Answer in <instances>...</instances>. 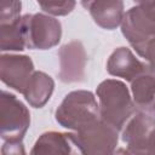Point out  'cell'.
<instances>
[{"instance_id":"6da1fadb","label":"cell","mask_w":155,"mask_h":155,"mask_svg":"<svg viewBox=\"0 0 155 155\" xmlns=\"http://www.w3.org/2000/svg\"><path fill=\"white\" fill-rule=\"evenodd\" d=\"M96 94L99 117L117 131H122L126 122L137 111L126 84L116 79H107L97 86Z\"/></svg>"},{"instance_id":"7a4b0ae2","label":"cell","mask_w":155,"mask_h":155,"mask_svg":"<svg viewBox=\"0 0 155 155\" xmlns=\"http://www.w3.org/2000/svg\"><path fill=\"white\" fill-rule=\"evenodd\" d=\"M54 119L62 127L78 131L101 119L99 105L91 91H71L56 109Z\"/></svg>"},{"instance_id":"3957f363","label":"cell","mask_w":155,"mask_h":155,"mask_svg":"<svg viewBox=\"0 0 155 155\" xmlns=\"http://www.w3.org/2000/svg\"><path fill=\"white\" fill-rule=\"evenodd\" d=\"M121 31L137 54L144 58L149 42L155 38V11L138 5L131 7L124 15Z\"/></svg>"},{"instance_id":"277c9868","label":"cell","mask_w":155,"mask_h":155,"mask_svg":"<svg viewBox=\"0 0 155 155\" xmlns=\"http://www.w3.org/2000/svg\"><path fill=\"white\" fill-rule=\"evenodd\" d=\"M30 126L28 108L12 93L0 96V136L4 142H22Z\"/></svg>"},{"instance_id":"5b68a950","label":"cell","mask_w":155,"mask_h":155,"mask_svg":"<svg viewBox=\"0 0 155 155\" xmlns=\"http://www.w3.org/2000/svg\"><path fill=\"white\" fill-rule=\"evenodd\" d=\"M25 47L29 50H48L57 46L62 38V24L54 16L34 13L22 16Z\"/></svg>"},{"instance_id":"8992f818","label":"cell","mask_w":155,"mask_h":155,"mask_svg":"<svg viewBox=\"0 0 155 155\" xmlns=\"http://www.w3.org/2000/svg\"><path fill=\"white\" fill-rule=\"evenodd\" d=\"M71 137L81 154H113L119 142V131L98 119L71 133Z\"/></svg>"},{"instance_id":"52a82bcc","label":"cell","mask_w":155,"mask_h":155,"mask_svg":"<svg viewBox=\"0 0 155 155\" xmlns=\"http://www.w3.org/2000/svg\"><path fill=\"white\" fill-rule=\"evenodd\" d=\"M122 142L131 154H153L155 142V116L137 110L122 128Z\"/></svg>"},{"instance_id":"ba28073f","label":"cell","mask_w":155,"mask_h":155,"mask_svg":"<svg viewBox=\"0 0 155 155\" xmlns=\"http://www.w3.org/2000/svg\"><path fill=\"white\" fill-rule=\"evenodd\" d=\"M58 79L64 84L81 82L85 79L87 53L81 41L73 40L58 50Z\"/></svg>"},{"instance_id":"9c48e42d","label":"cell","mask_w":155,"mask_h":155,"mask_svg":"<svg viewBox=\"0 0 155 155\" xmlns=\"http://www.w3.org/2000/svg\"><path fill=\"white\" fill-rule=\"evenodd\" d=\"M34 71V63L29 56L2 53L0 57V79L18 93L23 94Z\"/></svg>"},{"instance_id":"30bf717a","label":"cell","mask_w":155,"mask_h":155,"mask_svg":"<svg viewBox=\"0 0 155 155\" xmlns=\"http://www.w3.org/2000/svg\"><path fill=\"white\" fill-rule=\"evenodd\" d=\"M150 69L148 62L145 63L136 58L133 52L125 46L114 50L107 61V71L109 75L121 78L128 82Z\"/></svg>"},{"instance_id":"8fae6325","label":"cell","mask_w":155,"mask_h":155,"mask_svg":"<svg viewBox=\"0 0 155 155\" xmlns=\"http://www.w3.org/2000/svg\"><path fill=\"white\" fill-rule=\"evenodd\" d=\"M81 5L98 27L114 30L121 25L125 15L124 0H81Z\"/></svg>"},{"instance_id":"7c38bea8","label":"cell","mask_w":155,"mask_h":155,"mask_svg":"<svg viewBox=\"0 0 155 155\" xmlns=\"http://www.w3.org/2000/svg\"><path fill=\"white\" fill-rule=\"evenodd\" d=\"M131 92L137 110L155 116V71L153 69L131 81Z\"/></svg>"},{"instance_id":"4fadbf2b","label":"cell","mask_w":155,"mask_h":155,"mask_svg":"<svg viewBox=\"0 0 155 155\" xmlns=\"http://www.w3.org/2000/svg\"><path fill=\"white\" fill-rule=\"evenodd\" d=\"M76 148L71 133L48 131L42 133L35 142L30 154L33 155H44V154H73L76 153Z\"/></svg>"},{"instance_id":"5bb4252c","label":"cell","mask_w":155,"mask_h":155,"mask_svg":"<svg viewBox=\"0 0 155 155\" xmlns=\"http://www.w3.org/2000/svg\"><path fill=\"white\" fill-rule=\"evenodd\" d=\"M54 90L53 79L44 71H34L23 96L33 108H42L51 98Z\"/></svg>"},{"instance_id":"9a60e30c","label":"cell","mask_w":155,"mask_h":155,"mask_svg":"<svg viewBox=\"0 0 155 155\" xmlns=\"http://www.w3.org/2000/svg\"><path fill=\"white\" fill-rule=\"evenodd\" d=\"M25 47L24 30L22 17L13 23L0 24V50L5 51H23Z\"/></svg>"},{"instance_id":"2e32d148","label":"cell","mask_w":155,"mask_h":155,"mask_svg":"<svg viewBox=\"0 0 155 155\" xmlns=\"http://www.w3.org/2000/svg\"><path fill=\"white\" fill-rule=\"evenodd\" d=\"M36 1L42 11L54 17H62L69 15L75 8L76 5L75 0H36Z\"/></svg>"},{"instance_id":"e0dca14e","label":"cell","mask_w":155,"mask_h":155,"mask_svg":"<svg viewBox=\"0 0 155 155\" xmlns=\"http://www.w3.org/2000/svg\"><path fill=\"white\" fill-rule=\"evenodd\" d=\"M21 10V0H0V24H8L19 19L22 17Z\"/></svg>"},{"instance_id":"ac0fdd59","label":"cell","mask_w":155,"mask_h":155,"mask_svg":"<svg viewBox=\"0 0 155 155\" xmlns=\"http://www.w3.org/2000/svg\"><path fill=\"white\" fill-rule=\"evenodd\" d=\"M1 153L2 155H19L25 154V150L22 142H4Z\"/></svg>"},{"instance_id":"d6986e66","label":"cell","mask_w":155,"mask_h":155,"mask_svg":"<svg viewBox=\"0 0 155 155\" xmlns=\"http://www.w3.org/2000/svg\"><path fill=\"white\" fill-rule=\"evenodd\" d=\"M144 59L148 62L150 68L155 71V38L149 42V45L147 47V51H145Z\"/></svg>"},{"instance_id":"ffe728a7","label":"cell","mask_w":155,"mask_h":155,"mask_svg":"<svg viewBox=\"0 0 155 155\" xmlns=\"http://www.w3.org/2000/svg\"><path fill=\"white\" fill-rule=\"evenodd\" d=\"M138 6H142L147 10L155 11V0H133Z\"/></svg>"}]
</instances>
